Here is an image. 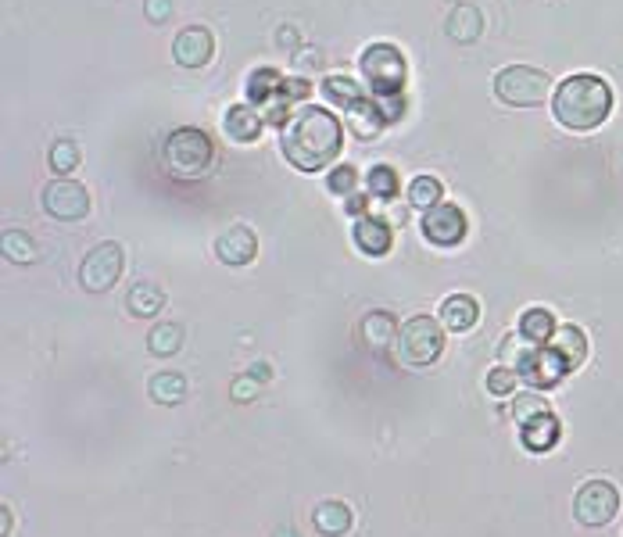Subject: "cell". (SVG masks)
<instances>
[{
	"mask_svg": "<svg viewBox=\"0 0 623 537\" xmlns=\"http://www.w3.org/2000/svg\"><path fill=\"white\" fill-rule=\"evenodd\" d=\"M283 158L301 172H319L341 154L344 147V129L341 119L333 111L319 108V104H305L287 119L280 133Z\"/></svg>",
	"mask_w": 623,
	"mask_h": 537,
	"instance_id": "1",
	"label": "cell"
},
{
	"mask_svg": "<svg viewBox=\"0 0 623 537\" xmlns=\"http://www.w3.org/2000/svg\"><path fill=\"white\" fill-rule=\"evenodd\" d=\"M609 111H613V90L595 72H577V76H566L555 86L552 115L559 126L573 129V133L598 129L609 119Z\"/></svg>",
	"mask_w": 623,
	"mask_h": 537,
	"instance_id": "2",
	"label": "cell"
},
{
	"mask_svg": "<svg viewBox=\"0 0 623 537\" xmlns=\"http://www.w3.org/2000/svg\"><path fill=\"white\" fill-rule=\"evenodd\" d=\"M162 162L169 176L176 179H201L215 165V144L205 129L197 126H180L165 140Z\"/></svg>",
	"mask_w": 623,
	"mask_h": 537,
	"instance_id": "3",
	"label": "cell"
},
{
	"mask_svg": "<svg viewBox=\"0 0 623 537\" xmlns=\"http://www.w3.org/2000/svg\"><path fill=\"white\" fill-rule=\"evenodd\" d=\"M359 69L362 79L369 83L376 101H384V97H398L405 94V79H409V61L405 54L394 47V43H369L366 51L359 58Z\"/></svg>",
	"mask_w": 623,
	"mask_h": 537,
	"instance_id": "4",
	"label": "cell"
},
{
	"mask_svg": "<svg viewBox=\"0 0 623 537\" xmlns=\"http://www.w3.org/2000/svg\"><path fill=\"white\" fill-rule=\"evenodd\" d=\"M552 90V76L530 65H509V69L495 72V97L513 108H538Z\"/></svg>",
	"mask_w": 623,
	"mask_h": 537,
	"instance_id": "5",
	"label": "cell"
},
{
	"mask_svg": "<svg viewBox=\"0 0 623 537\" xmlns=\"http://www.w3.org/2000/svg\"><path fill=\"white\" fill-rule=\"evenodd\" d=\"M444 351V326L434 316H412L398 330V358L405 366H434Z\"/></svg>",
	"mask_w": 623,
	"mask_h": 537,
	"instance_id": "6",
	"label": "cell"
},
{
	"mask_svg": "<svg viewBox=\"0 0 623 537\" xmlns=\"http://www.w3.org/2000/svg\"><path fill=\"white\" fill-rule=\"evenodd\" d=\"M122 269H126V251H122V244L104 240L94 251H86L83 265H79V280H83V287L90 290V294H104V290L115 287Z\"/></svg>",
	"mask_w": 623,
	"mask_h": 537,
	"instance_id": "7",
	"label": "cell"
},
{
	"mask_svg": "<svg viewBox=\"0 0 623 537\" xmlns=\"http://www.w3.org/2000/svg\"><path fill=\"white\" fill-rule=\"evenodd\" d=\"M620 512V491L609 480H588L573 498V516L581 527H606Z\"/></svg>",
	"mask_w": 623,
	"mask_h": 537,
	"instance_id": "8",
	"label": "cell"
},
{
	"mask_svg": "<svg viewBox=\"0 0 623 537\" xmlns=\"http://www.w3.org/2000/svg\"><path fill=\"white\" fill-rule=\"evenodd\" d=\"M43 208L61 222H79L90 212V194L76 179H54L43 187Z\"/></svg>",
	"mask_w": 623,
	"mask_h": 537,
	"instance_id": "9",
	"label": "cell"
},
{
	"mask_svg": "<svg viewBox=\"0 0 623 537\" xmlns=\"http://www.w3.org/2000/svg\"><path fill=\"white\" fill-rule=\"evenodd\" d=\"M419 226H423V237H427L430 244H437V248H455V244H462L466 230H470V222H466L462 208L448 205V201H441L437 208H430Z\"/></svg>",
	"mask_w": 623,
	"mask_h": 537,
	"instance_id": "10",
	"label": "cell"
},
{
	"mask_svg": "<svg viewBox=\"0 0 623 537\" xmlns=\"http://www.w3.org/2000/svg\"><path fill=\"white\" fill-rule=\"evenodd\" d=\"M215 54V36L205 26H187L172 40V58L183 69H205Z\"/></svg>",
	"mask_w": 623,
	"mask_h": 537,
	"instance_id": "11",
	"label": "cell"
},
{
	"mask_svg": "<svg viewBox=\"0 0 623 537\" xmlns=\"http://www.w3.org/2000/svg\"><path fill=\"white\" fill-rule=\"evenodd\" d=\"M258 255V237L251 226H230L226 233L215 237V258L222 265H248Z\"/></svg>",
	"mask_w": 623,
	"mask_h": 537,
	"instance_id": "12",
	"label": "cell"
},
{
	"mask_svg": "<svg viewBox=\"0 0 623 537\" xmlns=\"http://www.w3.org/2000/svg\"><path fill=\"white\" fill-rule=\"evenodd\" d=\"M262 111L255 108V104H233V108H226V115H222V133L230 140H237V144H255L258 137H262Z\"/></svg>",
	"mask_w": 623,
	"mask_h": 537,
	"instance_id": "13",
	"label": "cell"
},
{
	"mask_svg": "<svg viewBox=\"0 0 623 537\" xmlns=\"http://www.w3.org/2000/svg\"><path fill=\"white\" fill-rule=\"evenodd\" d=\"M563 373H570V369L563 366V358L555 355L552 348H538L534 355H530L527 366L520 369V376L530 387H552L563 380Z\"/></svg>",
	"mask_w": 623,
	"mask_h": 537,
	"instance_id": "14",
	"label": "cell"
},
{
	"mask_svg": "<svg viewBox=\"0 0 623 537\" xmlns=\"http://www.w3.org/2000/svg\"><path fill=\"white\" fill-rule=\"evenodd\" d=\"M355 244L359 251H366L369 258H380L391 251V226L376 215H359L355 219Z\"/></svg>",
	"mask_w": 623,
	"mask_h": 537,
	"instance_id": "15",
	"label": "cell"
},
{
	"mask_svg": "<svg viewBox=\"0 0 623 537\" xmlns=\"http://www.w3.org/2000/svg\"><path fill=\"white\" fill-rule=\"evenodd\" d=\"M480 319V305L477 298H470V294H452V298H444L441 305V326L452 333H462V330H473Z\"/></svg>",
	"mask_w": 623,
	"mask_h": 537,
	"instance_id": "16",
	"label": "cell"
},
{
	"mask_svg": "<svg viewBox=\"0 0 623 537\" xmlns=\"http://www.w3.org/2000/svg\"><path fill=\"white\" fill-rule=\"evenodd\" d=\"M348 126H351L355 137L369 144V140H376L380 133H384L387 119H384V111H380V104L369 101V97H362L359 104H351L348 108Z\"/></svg>",
	"mask_w": 623,
	"mask_h": 537,
	"instance_id": "17",
	"label": "cell"
},
{
	"mask_svg": "<svg viewBox=\"0 0 623 537\" xmlns=\"http://www.w3.org/2000/svg\"><path fill=\"white\" fill-rule=\"evenodd\" d=\"M552 351L563 358V366L573 373V369H577L584 358H588V337H584L581 326H559V330H555V337H552Z\"/></svg>",
	"mask_w": 623,
	"mask_h": 537,
	"instance_id": "18",
	"label": "cell"
},
{
	"mask_svg": "<svg viewBox=\"0 0 623 537\" xmlns=\"http://www.w3.org/2000/svg\"><path fill=\"white\" fill-rule=\"evenodd\" d=\"M359 337L373 351H387V348H391V341H398L394 316H391V312H369V316L359 323Z\"/></svg>",
	"mask_w": 623,
	"mask_h": 537,
	"instance_id": "19",
	"label": "cell"
},
{
	"mask_svg": "<svg viewBox=\"0 0 623 537\" xmlns=\"http://www.w3.org/2000/svg\"><path fill=\"white\" fill-rule=\"evenodd\" d=\"M162 305H165L162 287H158V283H151V280L133 283V287H129V294H126V308H129V312H133V316H137V319L158 316V312H162Z\"/></svg>",
	"mask_w": 623,
	"mask_h": 537,
	"instance_id": "20",
	"label": "cell"
},
{
	"mask_svg": "<svg viewBox=\"0 0 623 537\" xmlns=\"http://www.w3.org/2000/svg\"><path fill=\"white\" fill-rule=\"evenodd\" d=\"M480 29H484V18H480V11L473 4H459L448 15V22H444V33L452 36L455 43H473L480 36Z\"/></svg>",
	"mask_w": 623,
	"mask_h": 537,
	"instance_id": "21",
	"label": "cell"
},
{
	"mask_svg": "<svg viewBox=\"0 0 623 537\" xmlns=\"http://www.w3.org/2000/svg\"><path fill=\"white\" fill-rule=\"evenodd\" d=\"M312 523L323 537H344L351 530V509L344 502H323L312 512Z\"/></svg>",
	"mask_w": 623,
	"mask_h": 537,
	"instance_id": "22",
	"label": "cell"
},
{
	"mask_svg": "<svg viewBox=\"0 0 623 537\" xmlns=\"http://www.w3.org/2000/svg\"><path fill=\"white\" fill-rule=\"evenodd\" d=\"M147 391H151V398L158 401V405H180V401L187 398V376L158 373V376H151Z\"/></svg>",
	"mask_w": 623,
	"mask_h": 537,
	"instance_id": "23",
	"label": "cell"
},
{
	"mask_svg": "<svg viewBox=\"0 0 623 537\" xmlns=\"http://www.w3.org/2000/svg\"><path fill=\"white\" fill-rule=\"evenodd\" d=\"M520 333L527 337V341H534L541 348L545 341H552L555 337V319L548 308H527L520 316Z\"/></svg>",
	"mask_w": 623,
	"mask_h": 537,
	"instance_id": "24",
	"label": "cell"
},
{
	"mask_svg": "<svg viewBox=\"0 0 623 537\" xmlns=\"http://www.w3.org/2000/svg\"><path fill=\"white\" fill-rule=\"evenodd\" d=\"M534 351H538V344L527 341L523 333H513V337H505L502 348H498V366H505V369H513V373H520V369L530 362V355H534Z\"/></svg>",
	"mask_w": 623,
	"mask_h": 537,
	"instance_id": "25",
	"label": "cell"
},
{
	"mask_svg": "<svg viewBox=\"0 0 623 537\" xmlns=\"http://www.w3.org/2000/svg\"><path fill=\"white\" fill-rule=\"evenodd\" d=\"M520 434H523V444H527V448H534V452H548V448L559 441V419L548 412V416L534 419L530 427H523Z\"/></svg>",
	"mask_w": 623,
	"mask_h": 537,
	"instance_id": "26",
	"label": "cell"
},
{
	"mask_svg": "<svg viewBox=\"0 0 623 537\" xmlns=\"http://www.w3.org/2000/svg\"><path fill=\"white\" fill-rule=\"evenodd\" d=\"M441 197H444L441 179H434V176H416L409 183V205L412 208H423V212H430V208L441 205Z\"/></svg>",
	"mask_w": 623,
	"mask_h": 537,
	"instance_id": "27",
	"label": "cell"
},
{
	"mask_svg": "<svg viewBox=\"0 0 623 537\" xmlns=\"http://www.w3.org/2000/svg\"><path fill=\"white\" fill-rule=\"evenodd\" d=\"M323 94L330 97V104L348 111L351 104L362 101V86H359V79H351V76H330L323 83Z\"/></svg>",
	"mask_w": 623,
	"mask_h": 537,
	"instance_id": "28",
	"label": "cell"
},
{
	"mask_svg": "<svg viewBox=\"0 0 623 537\" xmlns=\"http://www.w3.org/2000/svg\"><path fill=\"white\" fill-rule=\"evenodd\" d=\"M147 348H151V355H158V358L176 355V351L183 348V330L176 323H158L151 330V337H147Z\"/></svg>",
	"mask_w": 623,
	"mask_h": 537,
	"instance_id": "29",
	"label": "cell"
},
{
	"mask_svg": "<svg viewBox=\"0 0 623 537\" xmlns=\"http://www.w3.org/2000/svg\"><path fill=\"white\" fill-rule=\"evenodd\" d=\"M51 169L58 172V179H72V172L79 169V147L76 140H54L51 144Z\"/></svg>",
	"mask_w": 623,
	"mask_h": 537,
	"instance_id": "30",
	"label": "cell"
},
{
	"mask_svg": "<svg viewBox=\"0 0 623 537\" xmlns=\"http://www.w3.org/2000/svg\"><path fill=\"white\" fill-rule=\"evenodd\" d=\"M548 401L541 398V394H534V391H527V394H516V401H513V419L520 423V430L523 427H530L534 419H541V416H548Z\"/></svg>",
	"mask_w": 623,
	"mask_h": 537,
	"instance_id": "31",
	"label": "cell"
},
{
	"mask_svg": "<svg viewBox=\"0 0 623 537\" xmlns=\"http://www.w3.org/2000/svg\"><path fill=\"white\" fill-rule=\"evenodd\" d=\"M4 255L15 265H29L36 258V240L22 230H8L4 233Z\"/></svg>",
	"mask_w": 623,
	"mask_h": 537,
	"instance_id": "32",
	"label": "cell"
},
{
	"mask_svg": "<svg viewBox=\"0 0 623 537\" xmlns=\"http://www.w3.org/2000/svg\"><path fill=\"white\" fill-rule=\"evenodd\" d=\"M366 190L373 197H384V201H391L394 194H398V176H394V169H387V165H373L366 176Z\"/></svg>",
	"mask_w": 623,
	"mask_h": 537,
	"instance_id": "33",
	"label": "cell"
},
{
	"mask_svg": "<svg viewBox=\"0 0 623 537\" xmlns=\"http://www.w3.org/2000/svg\"><path fill=\"white\" fill-rule=\"evenodd\" d=\"M280 72L276 69H255L251 72V79H248V104H262L265 97L273 94L276 86H280Z\"/></svg>",
	"mask_w": 623,
	"mask_h": 537,
	"instance_id": "34",
	"label": "cell"
},
{
	"mask_svg": "<svg viewBox=\"0 0 623 537\" xmlns=\"http://www.w3.org/2000/svg\"><path fill=\"white\" fill-rule=\"evenodd\" d=\"M326 187H330V194H355V187H359V172H355V165H337V169L330 172V179H326Z\"/></svg>",
	"mask_w": 623,
	"mask_h": 537,
	"instance_id": "35",
	"label": "cell"
},
{
	"mask_svg": "<svg viewBox=\"0 0 623 537\" xmlns=\"http://www.w3.org/2000/svg\"><path fill=\"white\" fill-rule=\"evenodd\" d=\"M513 387H516V373H513V369L498 366V369H491V373H487V391L498 394V398H502V394H513Z\"/></svg>",
	"mask_w": 623,
	"mask_h": 537,
	"instance_id": "36",
	"label": "cell"
},
{
	"mask_svg": "<svg viewBox=\"0 0 623 537\" xmlns=\"http://www.w3.org/2000/svg\"><path fill=\"white\" fill-rule=\"evenodd\" d=\"M144 15H147V22L162 26L165 18L172 15V0H147V4H144Z\"/></svg>",
	"mask_w": 623,
	"mask_h": 537,
	"instance_id": "37",
	"label": "cell"
},
{
	"mask_svg": "<svg viewBox=\"0 0 623 537\" xmlns=\"http://www.w3.org/2000/svg\"><path fill=\"white\" fill-rule=\"evenodd\" d=\"M233 398H237V401H251V398H255V384H251V380H237V384H233Z\"/></svg>",
	"mask_w": 623,
	"mask_h": 537,
	"instance_id": "38",
	"label": "cell"
},
{
	"mask_svg": "<svg viewBox=\"0 0 623 537\" xmlns=\"http://www.w3.org/2000/svg\"><path fill=\"white\" fill-rule=\"evenodd\" d=\"M348 208H351V212H362V208H366V197H351Z\"/></svg>",
	"mask_w": 623,
	"mask_h": 537,
	"instance_id": "39",
	"label": "cell"
}]
</instances>
